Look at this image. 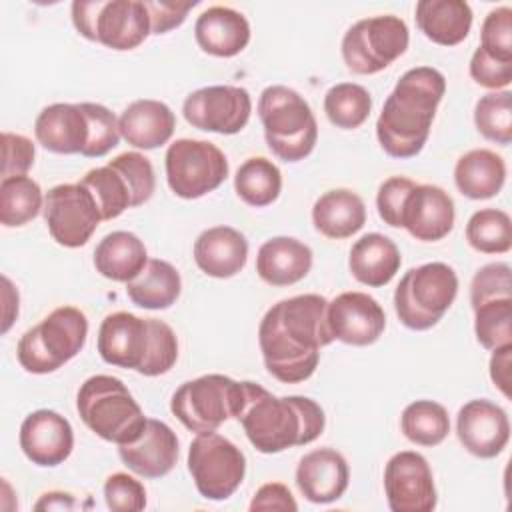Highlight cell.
<instances>
[{"instance_id":"6da1fadb","label":"cell","mask_w":512,"mask_h":512,"mask_svg":"<svg viewBox=\"0 0 512 512\" xmlns=\"http://www.w3.org/2000/svg\"><path fill=\"white\" fill-rule=\"evenodd\" d=\"M326 308L328 300L320 294H298L268 308L258 326V344L268 374L284 384H298L316 372L320 348L334 340Z\"/></svg>"},{"instance_id":"7a4b0ae2","label":"cell","mask_w":512,"mask_h":512,"mask_svg":"<svg viewBox=\"0 0 512 512\" xmlns=\"http://www.w3.org/2000/svg\"><path fill=\"white\" fill-rule=\"evenodd\" d=\"M444 92L446 78L432 66H416L400 76L376 120V138L388 156L414 158L422 152Z\"/></svg>"},{"instance_id":"3957f363","label":"cell","mask_w":512,"mask_h":512,"mask_svg":"<svg viewBox=\"0 0 512 512\" xmlns=\"http://www.w3.org/2000/svg\"><path fill=\"white\" fill-rule=\"evenodd\" d=\"M246 438L262 454H278L314 442L326 426L322 406L306 396H274L248 380V398L238 416Z\"/></svg>"},{"instance_id":"277c9868","label":"cell","mask_w":512,"mask_h":512,"mask_svg":"<svg viewBox=\"0 0 512 512\" xmlns=\"http://www.w3.org/2000/svg\"><path fill=\"white\" fill-rule=\"evenodd\" d=\"M96 348L106 364L142 376L166 374L178 360V338L166 322L124 310L102 320Z\"/></svg>"},{"instance_id":"5b68a950","label":"cell","mask_w":512,"mask_h":512,"mask_svg":"<svg viewBox=\"0 0 512 512\" xmlns=\"http://www.w3.org/2000/svg\"><path fill=\"white\" fill-rule=\"evenodd\" d=\"M76 410L96 436L118 446L138 440L148 420L126 384L108 374L90 376L80 384Z\"/></svg>"},{"instance_id":"8992f818","label":"cell","mask_w":512,"mask_h":512,"mask_svg":"<svg viewBox=\"0 0 512 512\" xmlns=\"http://www.w3.org/2000/svg\"><path fill=\"white\" fill-rule=\"evenodd\" d=\"M258 116L272 154L284 162L304 160L316 146L318 124L308 102L292 88L274 84L258 98Z\"/></svg>"},{"instance_id":"52a82bcc","label":"cell","mask_w":512,"mask_h":512,"mask_svg":"<svg viewBox=\"0 0 512 512\" xmlns=\"http://www.w3.org/2000/svg\"><path fill=\"white\" fill-rule=\"evenodd\" d=\"M86 336V314L76 306H58L22 334L16 346V358L30 374H50L84 348Z\"/></svg>"},{"instance_id":"ba28073f","label":"cell","mask_w":512,"mask_h":512,"mask_svg":"<svg viewBox=\"0 0 512 512\" xmlns=\"http://www.w3.org/2000/svg\"><path fill=\"white\" fill-rule=\"evenodd\" d=\"M248 398V380L224 374H204L176 388L170 400L172 414L196 434L214 432L220 424L240 416Z\"/></svg>"},{"instance_id":"9c48e42d","label":"cell","mask_w":512,"mask_h":512,"mask_svg":"<svg viewBox=\"0 0 512 512\" xmlns=\"http://www.w3.org/2000/svg\"><path fill=\"white\" fill-rule=\"evenodd\" d=\"M458 294V276L444 262H426L410 268L394 290L398 320L410 330L436 326Z\"/></svg>"},{"instance_id":"30bf717a","label":"cell","mask_w":512,"mask_h":512,"mask_svg":"<svg viewBox=\"0 0 512 512\" xmlns=\"http://www.w3.org/2000/svg\"><path fill=\"white\" fill-rule=\"evenodd\" d=\"M72 22L80 36L112 50H134L150 34L144 0L72 2Z\"/></svg>"},{"instance_id":"8fae6325","label":"cell","mask_w":512,"mask_h":512,"mask_svg":"<svg viewBox=\"0 0 512 512\" xmlns=\"http://www.w3.org/2000/svg\"><path fill=\"white\" fill-rule=\"evenodd\" d=\"M410 42L406 22L394 14L362 18L352 24L340 44L344 64L354 74H376L400 58Z\"/></svg>"},{"instance_id":"7c38bea8","label":"cell","mask_w":512,"mask_h":512,"mask_svg":"<svg viewBox=\"0 0 512 512\" xmlns=\"http://www.w3.org/2000/svg\"><path fill=\"white\" fill-rule=\"evenodd\" d=\"M164 166L170 190L184 200L202 198L228 178L224 152L208 140L178 138L168 146Z\"/></svg>"},{"instance_id":"4fadbf2b","label":"cell","mask_w":512,"mask_h":512,"mask_svg":"<svg viewBox=\"0 0 512 512\" xmlns=\"http://www.w3.org/2000/svg\"><path fill=\"white\" fill-rule=\"evenodd\" d=\"M188 472L200 496L226 500L242 484L246 474L244 452L222 434H198L188 448Z\"/></svg>"},{"instance_id":"5bb4252c","label":"cell","mask_w":512,"mask_h":512,"mask_svg":"<svg viewBox=\"0 0 512 512\" xmlns=\"http://www.w3.org/2000/svg\"><path fill=\"white\" fill-rule=\"evenodd\" d=\"M42 212L50 236L64 248L84 246L102 222L94 196L80 182L50 188Z\"/></svg>"},{"instance_id":"9a60e30c","label":"cell","mask_w":512,"mask_h":512,"mask_svg":"<svg viewBox=\"0 0 512 512\" xmlns=\"http://www.w3.org/2000/svg\"><path fill=\"white\" fill-rule=\"evenodd\" d=\"M182 114L192 128L216 134H238L250 120L252 98L242 86H204L186 96Z\"/></svg>"},{"instance_id":"2e32d148","label":"cell","mask_w":512,"mask_h":512,"mask_svg":"<svg viewBox=\"0 0 512 512\" xmlns=\"http://www.w3.org/2000/svg\"><path fill=\"white\" fill-rule=\"evenodd\" d=\"M384 492L392 512H432L438 502L430 464L414 450L396 452L386 462Z\"/></svg>"},{"instance_id":"e0dca14e","label":"cell","mask_w":512,"mask_h":512,"mask_svg":"<svg viewBox=\"0 0 512 512\" xmlns=\"http://www.w3.org/2000/svg\"><path fill=\"white\" fill-rule=\"evenodd\" d=\"M326 322L334 340L350 346H370L382 336L386 314L370 294L342 292L328 302Z\"/></svg>"},{"instance_id":"ac0fdd59","label":"cell","mask_w":512,"mask_h":512,"mask_svg":"<svg viewBox=\"0 0 512 512\" xmlns=\"http://www.w3.org/2000/svg\"><path fill=\"white\" fill-rule=\"evenodd\" d=\"M460 444L478 458H496L510 440V420L504 408L478 398L466 402L456 416Z\"/></svg>"},{"instance_id":"d6986e66","label":"cell","mask_w":512,"mask_h":512,"mask_svg":"<svg viewBox=\"0 0 512 512\" xmlns=\"http://www.w3.org/2000/svg\"><path fill=\"white\" fill-rule=\"evenodd\" d=\"M454 200L434 184H416L404 200L400 212V228L422 242H436L446 238L454 228Z\"/></svg>"},{"instance_id":"ffe728a7","label":"cell","mask_w":512,"mask_h":512,"mask_svg":"<svg viewBox=\"0 0 512 512\" xmlns=\"http://www.w3.org/2000/svg\"><path fill=\"white\" fill-rule=\"evenodd\" d=\"M20 448L36 466H58L74 448V430L70 422L54 410H36L20 426Z\"/></svg>"},{"instance_id":"44dd1931","label":"cell","mask_w":512,"mask_h":512,"mask_svg":"<svg viewBox=\"0 0 512 512\" xmlns=\"http://www.w3.org/2000/svg\"><path fill=\"white\" fill-rule=\"evenodd\" d=\"M178 452L180 444L176 432L156 418L146 420L138 440L118 446L124 466L142 478L166 476L176 466Z\"/></svg>"},{"instance_id":"7402d4cb","label":"cell","mask_w":512,"mask_h":512,"mask_svg":"<svg viewBox=\"0 0 512 512\" xmlns=\"http://www.w3.org/2000/svg\"><path fill=\"white\" fill-rule=\"evenodd\" d=\"M348 482V462L334 448H316L304 454L296 466V486L314 504H330L342 498Z\"/></svg>"},{"instance_id":"603a6c76","label":"cell","mask_w":512,"mask_h":512,"mask_svg":"<svg viewBox=\"0 0 512 512\" xmlns=\"http://www.w3.org/2000/svg\"><path fill=\"white\" fill-rule=\"evenodd\" d=\"M34 136L48 152L82 154L90 136L82 104L56 102L46 106L34 122Z\"/></svg>"},{"instance_id":"cb8c5ba5","label":"cell","mask_w":512,"mask_h":512,"mask_svg":"<svg viewBox=\"0 0 512 512\" xmlns=\"http://www.w3.org/2000/svg\"><path fill=\"white\" fill-rule=\"evenodd\" d=\"M194 38L206 54L232 58L248 46L250 24L242 12L230 6H210L196 18Z\"/></svg>"},{"instance_id":"d4e9b609","label":"cell","mask_w":512,"mask_h":512,"mask_svg":"<svg viewBox=\"0 0 512 512\" xmlns=\"http://www.w3.org/2000/svg\"><path fill=\"white\" fill-rule=\"evenodd\" d=\"M248 260V240L232 226H212L194 242L196 266L212 278L236 276Z\"/></svg>"},{"instance_id":"484cf974","label":"cell","mask_w":512,"mask_h":512,"mask_svg":"<svg viewBox=\"0 0 512 512\" xmlns=\"http://www.w3.org/2000/svg\"><path fill=\"white\" fill-rule=\"evenodd\" d=\"M120 136L134 148L154 150L166 144L176 128V116L168 104L152 98L134 100L118 118Z\"/></svg>"},{"instance_id":"4316f807","label":"cell","mask_w":512,"mask_h":512,"mask_svg":"<svg viewBox=\"0 0 512 512\" xmlns=\"http://www.w3.org/2000/svg\"><path fill=\"white\" fill-rule=\"evenodd\" d=\"M312 268V250L292 236L266 240L256 254V272L270 286H292Z\"/></svg>"},{"instance_id":"83f0119b","label":"cell","mask_w":512,"mask_h":512,"mask_svg":"<svg viewBox=\"0 0 512 512\" xmlns=\"http://www.w3.org/2000/svg\"><path fill=\"white\" fill-rule=\"evenodd\" d=\"M402 256L398 246L380 232H370L358 238L348 256L350 274L364 286H386L400 270Z\"/></svg>"},{"instance_id":"f1b7e54d","label":"cell","mask_w":512,"mask_h":512,"mask_svg":"<svg viewBox=\"0 0 512 512\" xmlns=\"http://www.w3.org/2000/svg\"><path fill=\"white\" fill-rule=\"evenodd\" d=\"M312 224L326 238H350L366 224L364 200L348 188L328 190L312 206Z\"/></svg>"},{"instance_id":"f546056e","label":"cell","mask_w":512,"mask_h":512,"mask_svg":"<svg viewBox=\"0 0 512 512\" xmlns=\"http://www.w3.org/2000/svg\"><path fill=\"white\" fill-rule=\"evenodd\" d=\"M420 32L440 46H456L472 28V8L464 0H420L416 4Z\"/></svg>"},{"instance_id":"4dcf8cb0","label":"cell","mask_w":512,"mask_h":512,"mask_svg":"<svg viewBox=\"0 0 512 512\" xmlns=\"http://www.w3.org/2000/svg\"><path fill=\"white\" fill-rule=\"evenodd\" d=\"M506 182V164L500 154L488 148H474L462 154L454 166L458 192L472 200L496 196Z\"/></svg>"},{"instance_id":"1f68e13d","label":"cell","mask_w":512,"mask_h":512,"mask_svg":"<svg viewBox=\"0 0 512 512\" xmlns=\"http://www.w3.org/2000/svg\"><path fill=\"white\" fill-rule=\"evenodd\" d=\"M148 262L144 242L126 230L106 234L94 250V268L114 282H130Z\"/></svg>"},{"instance_id":"d6a6232c","label":"cell","mask_w":512,"mask_h":512,"mask_svg":"<svg viewBox=\"0 0 512 512\" xmlns=\"http://www.w3.org/2000/svg\"><path fill=\"white\" fill-rule=\"evenodd\" d=\"M182 292L180 272L166 260L152 258L142 272L126 282V294L132 304L144 310H166Z\"/></svg>"},{"instance_id":"836d02e7","label":"cell","mask_w":512,"mask_h":512,"mask_svg":"<svg viewBox=\"0 0 512 512\" xmlns=\"http://www.w3.org/2000/svg\"><path fill=\"white\" fill-rule=\"evenodd\" d=\"M234 190L238 198L248 206L264 208L280 196L282 172L272 160L264 156L248 158L236 170Z\"/></svg>"},{"instance_id":"e575fe53","label":"cell","mask_w":512,"mask_h":512,"mask_svg":"<svg viewBox=\"0 0 512 512\" xmlns=\"http://www.w3.org/2000/svg\"><path fill=\"white\" fill-rule=\"evenodd\" d=\"M44 208L40 184L30 176L2 178L0 184V222L18 228L34 220Z\"/></svg>"},{"instance_id":"d590c367","label":"cell","mask_w":512,"mask_h":512,"mask_svg":"<svg viewBox=\"0 0 512 512\" xmlns=\"http://www.w3.org/2000/svg\"><path fill=\"white\" fill-rule=\"evenodd\" d=\"M402 434L418 446H438L450 432V418L434 400H414L400 416Z\"/></svg>"},{"instance_id":"8d00e7d4","label":"cell","mask_w":512,"mask_h":512,"mask_svg":"<svg viewBox=\"0 0 512 512\" xmlns=\"http://www.w3.org/2000/svg\"><path fill=\"white\" fill-rule=\"evenodd\" d=\"M80 184L86 186L90 190V194L94 196L102 220H114L124 210L134 208V200H132L128 182L110 164L88 170L84 174V178L80 180Z\"/></svg>"},{"instance_id":"74e56055","label":"cell","mask_w":512,"mask_h":512,"mask_svg":"<svg viewBox=\"0 0 512 512\" xmlns=\"http://www.w3.org/2000/svg\"><path fill=\"white\" fill-rule=\"evenodd\" d=\"M372 110L370 92L356 82H340L324 96V112L328 120L342 130L362 126Z\"/></svg>"},{"instance_id":"f35d334b","label":"cell","mask_w":512,"mask_h":512,"mask_svg":"<svg viewBox=\"0 0 512 512\" xmlns=\"http://www.w3.org/2000/svg\"><path fill=\"white\" fill-rule=\"evenodd\" d=\"M468 244L482 254H506L512 248V220L500 208L476 210L466 224Z\"/></svg>"},{"instance_id":"ab89813d","label":"cell","mask_w":512,"mask_h":512,"mask_svg":"<svg viewBox=\"0 0 512 512\" xmlns=\"http://www.w3.org/2000/svg\"><path fill=\"white\" fill-rule=\"evenodd\" d=\"M474 124L486 140L508 146L512 142V94L496 90L480 96L474 106Z\"/></svg>"},{"instance_id":"60d3db41","label":"cell","mask_w":512,"mask_h":512,"mask_svg":"<svg viewBox=\"0 0 512 512\" xmlns=\"http://www.w3.org/2000/svg\"><path fill=\"white\" fill-rule=\"evenodd\" d=\"M474 334L486 350L512 344V298H496L476 306Z\"/></svg>"},{"instance_id":"b9f144b4","label":"cell","mask_w":512,"mask_h":512,"mask_svg":"<svg viewBox=\"0 0 512 512\" xmlns=\"http://www.w3.org/2000/svg\"><path fill=\"white\" fill-rule=\"evenodd\" d=\"M80 104L88 118V128H90L88 144H86L82 156H86V158L106 156L112 148L118 146V142L122 138L118 118L114 116L112 110H108L102 104H96V102H80Z\"/></svg>"},{"instance_id":"7bdbcfd3","label":"cell","mask_w":512,"mask_h":512,"mask_svg":"<svg viewBox=\"0 0 512 512\" xmlns=\"http://www.w3.org/2000/svg\"><path fill=\"white\" fill-rule=\"evenodd\" d=\"M108 164L112 168H116L128 182L132 200H134V208L142 206L144 202H148L152 198L154 188H156V176H154L152 162L144 154L122 152L116 158H112Z\"/></svg>"},{"instance_id":"ee69618b","label":"cell","mask_w":512,"mask_h":512,"mask_svg":"<svg viewBox=\"0 0 512 512\" xmlns=\"http://www.w3.org/2000/svg\"><path fill=\"white\" fill-rule=\"evenodd\" d=\"M478 48L496 60L512 62V8L510 6H498L486 14L480 30Z\"/></svg>"},{"instance_id":"f6af8a7d","label":"cell","mask_w":512,"mask_h":512,"mask_svg":"<svg viewBox=\"0 0 512 512\" xmlns=\"http://www.w3.org/2000/svg\"><path fill=\"white\" fill-rule=\"evenodd\" d=\"M506 262H490L482 266L470 282V304L472 310L488 300L512 298V278Z\"/></svg>"},{"instance_id":"bcb514c9","label":"cell","mask_w":512,"mask_h":512,"mask_svg":"<svg viewBox=\"0 0 512 512\" xmlns=\"http://www.w3.org/2000/svg\"><path fill=\"white\" fill-rule=\"evenodd\" d=\"M106 506L114 512H138L146 508V490L126 472H114L104 482Z\"/></svg>"},{"instance_id":"7dc6e473","label":"cell","mask_w":512,"mask_h":512,"mask_svg":"<svg viewBox=\"0 0 512 512\" xmlns=\"http://www.w3.org/2000/svg\"><path fill=\"white\" fill-rule=\"evenodd\" d=\"M416 186L414 180L406 176H390L384 180L376 194V208L378 216L392 228H400V212L404 206L406 196Z\"/></svg>"},{"instance_id":"c3c4849f","label":"cell","mask_w":512,"mask_h":512,"mask_svg":"<svg viewBox=\"0 0 512 512\" xmlns=\"http://www.w3.org/2000/svg\"><path fill=\"white\" fill-rule=\"evenodd\" d=\"M34 142L22 134L2 132V178L26 176L34 166Z\"/></svg>"},{"instance_id":"681fc988","label":"cell","mask_w":512,"mask_h":512,"mask_svg":"<svg viewBox=\"0 0 512 512\" xmlns=\"http://www.w3.org/2000/svg\"><path fill=\"white\" fill-rule=\"evenodd\" d=\"M470 76L476 84L490 90L508 88L512 82V62L496 60L476 48L470 58Z\"/></svg>"},{"instance_id":"f907efd6","label":"cell","mask_w":512,"mask_h":512,"mask_svg":"<svg viewBox=\"0 0 512 512\" xmlns=\"http://www.w3.org/2000/svg\"><path fill=\"white\" fill-rule=\"evenodd\" d=\"M150 16V34H166L184 24L196 2L178 0H144Z\"/></svg>"},{"instance_id":"816d5d0a","label":"cell","mask_w":512,"mask_h":512,"mask_svg":"<svg viewBox=\"0 0 512 512\" xmlns=\"http://www.w3.org/2000/svg\"><path fill=\"white\" fill-rule=\"evenodd\" d=\"M260 510H284V512H296L298 504L288 490L286 484L282 482H266L262 484L252 502H250V512H260Z\"/></svg>"},{"instance_id":"f5cc1de1","label":"cell","mask_w":512,"mask_h":512,"mask_svg":"<svg viewBox=\"0 0 512 512\" xmlns=\"http://www.w3.org/2000/svg\"><path fill=\"white\" fill-rule=\"evenodd\" d=\"M510 364H512V344H506V346H500V348L492 350L490 378H492L494 386L506 398H510Z\"/></svg>"},{"instance_id":"db71d44e","label":"cell","mask_w":512,"mask_h":512,"mask_svg":"<svg viewBox=\"0 0 512 512\" xmlns=\"http://www.w3.org/2000/svg\"><path fill=\"white\" fill-rule=\"evenodd\" d=\"M18 290L14 288V284L10 282L8 276H2V334H6L12 326V322L18 316Z\"/></svg>"},{"instance_id":"11a10c76","label":"cell","mask_w":512,"mask_h":512,"mask_svg":"<svg viewBox=\"0 0 512 512\" xmlns=\"http://www.w3.org/2000/svg\"><path fill=\"white\" fill-rule=\"evenodd\" d=\"M76 506L72 494L68 492H46L42 494V498L36 502V510H72Z\"/></svg>"}]
</instances>
